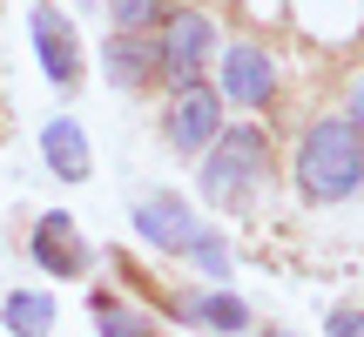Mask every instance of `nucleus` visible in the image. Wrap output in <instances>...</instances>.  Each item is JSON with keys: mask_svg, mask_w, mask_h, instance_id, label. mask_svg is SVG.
I'll use <instances>...</instances> for the list:
<instances>
[{"mask_svg": "<svg viewBox=\"0 0 364 337\" xmlns=\"http://www.w3.org/2000/svg\"><path fill=\"white\" fill-rule=\"evenodd\" d=\"M297 182H304L311 203H344V196L364 182V142H358V129H351L344 115L317 122V129L304 135V149H297Z\"/></svg>", "mask_w": 364, "mask_h": 337, "instance_id": "f257e3e1", "label": "nucleus"}, {"mask_svg": "<svg viewBox=\"0 0 364 337\" xmlns=\"http://www.w3.org/2000/svg\"><path fill=\"white\" fill-rule=\"evenodd\" d=\"M263 168H270V142H263L257 129H216L209 162H203V196L230 209L263 182Z\"/></svg>", "mask_w": 364, "mask_h": 337, "instance_id": "f03ea898", "label": "nucleus"}, {"mask_svg": "<svg viewBox=\"0 0 364 337\" xmlns=\"http://www.w3.org/2000/svg\"><path fill=\"white\" fill-rule=\"evenodd\" d=\"M209 48H216V27H209V21H203L196 7L169 14V27H162V41H156L162 68H169V75H182V81H196V75H203Z\"/></svg>", "mask_w": 364, "mask_h": 337, "instance_id": "7ed1b4c3", "label": "nucleus"}, {"mask_svg": "<svg viewBox=\"0 0 364 337\" xmlns=\"http://www.w3.org/2000/svg\"><path fill=\"white\" fill-rule=\"evenodd\" d=\"M223 129V95L203 81H182V95L169 102V142L176 149H209Z\"/></svg>", "mask_w": 364, "mask_h": 337, "instance_id": "20e7f679", "label": "nucleus"}, {"mask_svg": "<svg viewBox=\"0 0 364 337\" xmlns=\"http://www.w3.org/2000/svg\"><path fill=\"white\" fill-rule=\"evenodd\" d=\"M34 48H41V68H48L54 88H75L81 81V41L54 7H34Z\"/></svg>", "mask_w": 364, "mask_h": 337, "instance_id": "39448f33", "label": "nucleus"}, {"mask_svg": "<svg viewBox=\"0 0 364 337\" xmlns=\"http://www.w3.org/2000/svg\"><path fill=\"white\" fill-rule=\"evenodd\" d=\"M135 230H142V243L189 257V243H196V230H203V223L189 216V203H182V196H149V203L135 209Z\"/></svg>", "mask_w": 364, "mask_h": 337, "instance_id": "423d86ee", "label": "nucleus"}, {"mask_svg": "<svg viewBox=\"0 0 364 337\" xmlns=\"http://www.w3.org/2000/svg\"><path fill=\"white\" fill-rule=\"evenodd\" d=\"M34 263L54 277H81L88 270V243H81L75 216H41L34 223Z\"/></svg>", "mask_w": 364, "mask_h": 337, "instance_id": "0eeeda50", "label": "nucleus"}, {"mask_svg": "<svg viewBox=\"0 0 364 337\" xmlns=\"http://www.w3.org/2000/svg\"><path fill=\"white\" fill-rule=\"evenodd\" d=\"M223 95L243 102V108H263L277 95V61H270V54H257V48H236L230 61H223Z\"/></svg>", "mask_w": 364, "mask_h": 337, "instance_id": "6e6552de", "label": "nucleus"}, {"mask_svg": "<svg viewBox=\"0 0 364 337\" xmlns=\"http://www.w3.org/2000/svg\"><path fill=\"white\" fill-rule=\"evenodd\" d=\"M41 156H48V168L61 182H81V176H88V135H81V122L54 115L48 129H41Z\"/></svg>", "mask_w": 364, "mask_h": 337, "instance_id": "1a4fd4ad", "label": "nucleus"}, {"mask_svg": "<svg viewBox=\"0 0 364 337\" xmlns=\"http://www.w3.org/2000/svg\"><path fill=\"white\" fill-rule=\"evenodd\" d=\"M156 68H162V54L149 48L142 34H108V81H122V88H142Z\"/></svg>", "mask_w": 364, "mask_h": 337, "instance_id": "9d476101", "label": "nucleus"}, {"mask_svg": "<svg viewBox=\"0 0 364 337\" xmlns=\"http://www.w3.org/2000/svg\"><path fill=\"white\" fill-rule=\"evenodd\" d=\"M0 324L14 337H48L54 331V297H41V290H14L7 311H0Z\"/></svg>", "mask_w": 364, "mask_h": 337, "instance_id": "9b49d317", "label": "nucleus"}, {"mask_svg": "<svg viewBox=\"0 0 364 337\" xmlns=\"http://www.w3.org/2000/svg\"><path fill=\"white\" fill-rule=\"evenodd\" d=\"M182 311H189V317H203V324H216L223 337H236V331L250 324V311L230 297V290H216V297H196V304H182Z\"/></svg>", "mask_w": 364, "mask_h": 337, "instance_id": "f8f14e48", "label": "nucleus"}, {"mask_svg": "<svg viewBox=\"0 0 364 337\" xmlns=\"http://www.w3.org/2000/svg\"><path fill=\"white\" fill-rule=\"evenodd\" d=\"M162 0H108V21H115V34H142V27L162 21Z\"/></svg>", "mask_w": 364, "mask_h": 337, "instance_id": "ddd939ff", "label": "nucleus"}, {"mask_svg": "<svg viewBox=\"0 0 364 337\" xmlns=\"http://www.w3.org/2000/svg\"><path fill=\"white\" fill-rule=\"evenodd\" d=\"M95 317H102V337H149V331H156L142 311H122V304H108V297L95 304Z\"/></svg>", "mask_w": 364, "mask_h": 337, "instance_id": "4468645a", "label": "nucleus"}, {"mask_svg": "<svg viewBox=\"0 0 364 337\" xmlns=\"http://www.w3.org/2000/svg\"><path fill=\"white\" fill-rule=\"evenodd\" d=\"M189 257L203 263V270L216 277V284H223V277H230V250H223V236H216V230H196V243H189Z\"/></svg>", "mask_w": 364, "mask_h": 337, "instance_id": "2eb2a0df", "label": "nucleus"}, {"mask_svg": "<svg viewBox=\"0 0 364 337\" xmlns=\"http://www.w3.org/2000/svg\"><path fill=\"white\" fill-rule=\"evenodd\" d=\"M331 337H364V311H331Z\"/></svg>", "mask_w": 364, "mask_h": 337, "instance_id": "dca6fc26", "label": "nucleus"}, {"mask_svg": "<svg viewBox=\"0 0 364 337\" xmlns=\"http://www.w3.org/2000/svg\"><path fill=\"white\" fill-rule=\"evenodd\" d=\"M344 122H351L358 142H364V75H358V88H351V115H344Z\"/></svg>", "mask_w": 364, "mask_h": 337, "instance_id": "f3484780", "label": "nucleus"}, {"mask_svg": "<svg viewBox=\"0 0 364 337\" xmlns=\"http://www.w3.org/2000/svg\"><path fill=\"white\" fill-rule=\"evenodd\" d=\"M270 337H290V331H270Z\"/></svg>", "mask_w": 364, "mask_h": 337, "instance_id": "a211bd4d", "label": "nucleus"}]
</instances>
